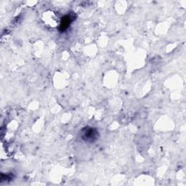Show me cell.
<instances>
[{
  "mask_svg": "<svg viewBox=\"0 0 186 186\" xmlns=\"http://www.w3.org/2000/svg\"><path fill=\"white\" fill-rule=\"evenodd\" d=\"M97 133L95 132V131L93 129H88L87 131L84 132V136H85L86 139H90V140H93L95 138Z\"/></svg>",
  "mask_w": 186,
  "mask_h": 186,
  "instance_id": "7a4b0ae2",
  "label": "cell"
},
{
  "mask_svg": "<svg viewBox=\"0 0 186 186\" xmlns=\"http://www.w3.org/2000/svg\"><path fill=\"white\" fill-rule=\"evenodd\" d=\"M73 21L72 20L71 15H68L65 16V17L63 18L62 21L60 22V30H62L63 31H64L65 30H66V28H68V27L70 26L71 23Z\"/></svg>",
  "mask_w": 186,
  "mask_h": 186,
  "instance_id": "6da1fadb",
  "label": "cell"
}]
</instances>
